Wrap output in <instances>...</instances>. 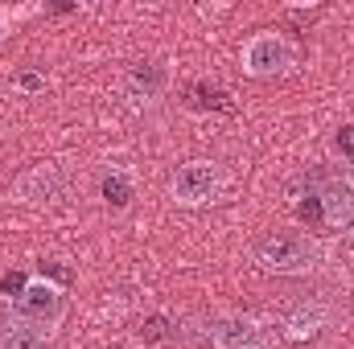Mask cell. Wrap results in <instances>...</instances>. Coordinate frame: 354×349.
<instances>
[{"label": "cell", "mask_w": 354, "mask_h": 349, "mask_svg": "<svg viewBox=\"0 0 354 349\" xmlns=\"http://www.w3.org/2000/svg\"><path fill=\"white\" fill-rule=\"evenodd\" d=\"M169 90V70L161 66V62H140V66H132V74H128V94H132V103H157L161 94Z\"/></svg>", "instance_id": "obj_7"}, {"label": "cell", "mask_w": 354, "mask_h": 349, "mask_svg": "<svg viewBox=\"0 0 354 349\" xmlns=\"http://www.w3.org/2000/svg\"><path fill=\"white\" fill-rule=\"evenodd\" d=\"M0 321L54 337L58 325L66 321V288L54 283L50 275H29V283L17 300H0Z\"/></svg>", "instance_id": "obj_1"}, {"label": "cell", "mask_w": 354, "mask_h": 349, "mask_svg": "<svg viewBox=\"0 0 354 349\" xmlns=\"http://www.w3.org/2000/svg\"><path fill=\"white\" fill-rule=\"evenodd\" d=\"M12 87L25 90V94H37V90H46V74H41V70H21V74L12 79Z\"/></svg>", "instance_id": "obj_13"}, {"label": "cell", "mask_w": 354, "mask_h": 349, "mask_svg": "<svg viewBox=\"0 0 354 349\" xmlns=\"http://www.w3.org/2000/svg\"><path fill=\"white\" fill-rule=\"evenodd\" d=\"M165 333H169V321H165V317H161V312H157V317H149V321H145V341H161V337H165Z\"/></svg>", "instance_id": "obj_14"}, {"label": "cell", "mask_w": 354, "mask_h": 349, "mask_svg": "<svg viewBox=\"0 0 354 349\" xmlns=\"http://www.w3.org/2000/svg\"><path fill=\"white\" fill-rule=\"evenodd\" d=\"M223 185H227V177H223V169L214 161H185L174 173V181H169V197H174L177 206L194 210V206L218 201Z\"/></svg>", "instance_id": "obj_5"}, {"label": "cell", "mask_w": 354, "mask_h": 349, "mask_svg": "<svg viewBox=\"0 0 354 349\" xmlns=\"http://www.w3.org/2000/svg\"><path fill=\"white\" fill-rule=\"evenodd\" d=\"M46 346H50V337H46V333L0 321V349H46Z\"/></svg>", "instance_id": "obj_10"}, {"label": "cell", "mask_w": 354, "mask_h": 349, "mask_svg": "<svg viewBox=\"0 0 354 349\" xmlns=\"http://www.w3.org/2000/svg\"><path fill=\"white\" fill-rule=\"evenodd\" d=\"M189 99H194V107H227V103H223L227 94L218 87H206V83H194V87H189Z\"/></svg>", "instance_id": "obj_11"}, {"label": "cell", "mask_w": 354, "mask_h": 349, "mask_svg": "<svg viewBox=\"0 0 354 349\" xmlns=\"http://www.w3.org/2000/svg\"><path fill=\"white\" fill-rule=\"evenodd\" d=\"M256 263L272 275H309L322 263V243L305 230H284V235H268L256 247Z\"/></svg>", "instance_id": "obj_2"}, {"label": "cell", "mask_w": 354, "mask_h": 349, "mask_svg": "<svg viewBox=\"0 0 354 349\" xmlns=\"http://www.w3.org/2000/svg\"><path fill=\"white\" fill-rule=\"evenodd\" d=\"M280 333L260 321V317H248V312H231V317H218L206 333V346L210 349H276Z\"/></svg>", "instance_id": "obj_4"}, {"label": "cell", "mask_w": 354, "mask_h": 349, "mask_svg": "<svg viewBox=\"0 0 354 349\" xmlns=\"http://www.w3.org/2000/svg\"><path fill=\"white\" fill-rule=\"evenodd\" d=\"M322 329H330V312H326L322 304H301V308H292L288 321H284V333H288L292 341H309V337H317Z\"/></svg>", "instance_id": "obj_8"}, {"label": "cell", "mask_w": 354, "mask_h": 349, "mask_svg": "<svg viewBox=\"0 0 354 349\" xmlns=\"http://www.w3.org/2000/svg\"><path fill=\"white\" fill-rule=\"evenodd\" d=\"M99 197H103V206H111V210H128L132 206V177L128 169H120V165H111L103 181H99Z\"/></svg>", "instance_id": "obj_9"}, {"label": "cell", "mask_w": 354, "mask_h": 349, "mask_svg": "<svg viewBox=\"0 0 354 349\" xmlns=\"http://www.w3.org/2000/svg\"><path fill=\"white\" fill-rule=\"evenodd\" d=\"M239 62H243V74H252V79H276V74H284L297 62V50H292V41L284 33L260 29V33H252L243 41Z\"/></svg>", "instance_id": "obj_3"}, {"label": "cell", "mask_w": 354, "mask_h": 349, "mask_svg": "<svg viewBox=\"0 0 354 349\" xmlns=\"http://www.w3.org/2000/svg\"><path fill=\"white\" fill-rule=\"evenodd\" d=\"M317 197V218L326 230H346L354 226V173H326L313 185Z\"/></svg>", "instance_id": "obj_6"}, {"label": "cell", "mask_w": 354, "mask_h": 349, "mask_svg": "<svg viewBox=\"0 0 354 349\" xmlns=\"http://www.w3.org/2000/svg\"><path fill=\"white\" fill-rule=\"evenodd\" d=\"M334 152L346 161L354 169V123H346V128H338V136H334Z\"/></svg>", "instance_id": "obj_12"}]
</instances>
